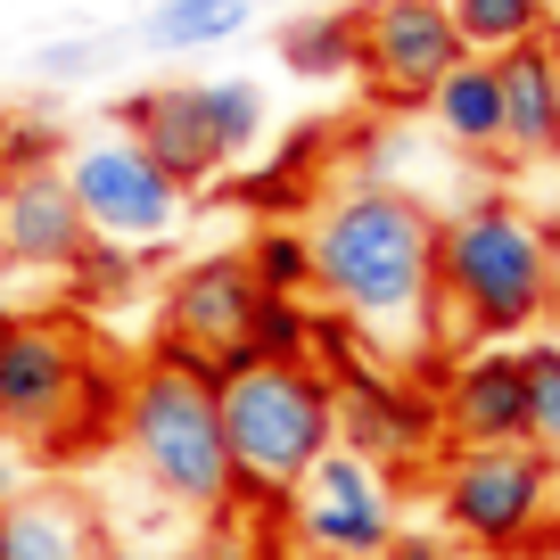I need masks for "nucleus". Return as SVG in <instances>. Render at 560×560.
<instances>
[{
  "label": "nucleus",
  "instance_id": "obj_9",
  "mask_svg": "<svg viewBox=\"0 0 560 560\" xmlns=\"http://www.w3.org/2000/svg\"><path fill=\"white\" fill-rule=\"evenodd\" d=\"M280 520H289V536L314 560H380L387 544H396V487H387L380 462L330 445V454L314 462V478L289 494Z\"/></svg>",
  "mask_w": 560,
  "mask_h": 560
},
{
  "label": "nucleus",
  "instance_id": "obj_19",
  "mask_svg": "<svg viewBox=\"0 0 560 560\" xmlns=\"http://www.w3.org/2000/svg\"><path fill=\"white\" fill-rule=\"evenodd\" d=\"M354 58H363V25H354V9H314V18L280 25V67L298 74V83H347Z\"/></svg>",
  "mask_w": 560,
  "mask_h": 560
},
{
  "label": "nucleus",
  "instance_id": "obj_11",
  "mask_svg": "<svg viewBox=\"0 0 560 560\" xmlns=\"http://www.w3.org/2000/svg\"><path fill=\"white\" fill-rule=\"evenodd\" d=\"M338 445L380 470H420L438 462L445 445V420H438V387H412L404 371L363 363L338 380Z\"/></svg>",
  "mask_w": 560,
  "mask_h": 560
},
{
  "label": "nucleus",
  "instance_id": "obj_7",
  "mask_svg": "<svg viewBox=\"0 0 560 560\" xmlns=\"http://www.w3.org/2000/svg\"><path fill=\"white\" fill-rule=\"evenodd\" d=\"M354 25H363L354 83L371 91L380 116H429L438 83L470 58L445 0H354Z\"/></svg>",
  "mask_w": 560,
  "mask_h": 560
},
{
  "label": "nucleus",
  "instance_id": "obj_8",
  "mask_svg": "<svg viewBox=\"0 0 560 560\" xmlns=\"http://www.w3.org/2000/svg\"><path fill=\"white\" fill-rule=\"evenodd\" d=\"M67 190H74V207H83L91 240L158 247V240H174V223H182V182L124 132L74 140L67 149Z\"/></svg>",
  "mask_w": 560,
  "mask_h": 560
},
{
  "label": "nucleus",
  "instance_id": "obj_25",
  "mask_svg": "<svg viewBox=\"0 0 560 560\" xmlns=\"http://www.w3.org/2000/svg\"><path fill=\"white\" fill-rule=\"evenodd\" d=\"M520 371H527V445L560 462V338H520Z\"/></svg>",
  "mask_w": 560,
  "mask_h": 560
},
{
  "label": "nucleus",
  "instance_id": "obj_16",
  "mask_svg": "<svg viewBox=\"0 0 560 560\" xmlns=\"http://www.w3.org/2000/svg\"><path fill=\"white\" fill-rule=\"evenodd\" d=\"M0 560H116L100 511L74 487H25L0 511Z\"/></svg>",
  "mask_w": 560,
  "mask_h": 560
},
{
  "label": "nucleus",
  "instance_id": "obj_28",
  "mask_svg": "<svg viewBox=\"0 0 560 560\" xmlns=\"http://www.w3.org/2000/svg\"><path fill=\"white\" fill-rule=\"evenodd\" d=\"M100 58H107V50H100L91 34H67V42H42V50H34V74H42V83H83Z\"/></svg>",
  "mask_w": 560,
  "mask_h": 560
},
{
  "label": "nucleus",
  "instance_id": "obj_6",
  "mask_svg": "<svg viewBox=\"0 0 560 560\" xmlns=\"http://www.w3.org/2000/svg\"><path fill=\"white\" fill-rule=\"evenodd\" d=\"M100 363L91 330L74 314H42V305H9L0 314V438L34 445L50 462V445L67 438L83 380Z\"/></svg>",
  "mask_w": 560,
  "mask_h": 560
},
{
  "label": "nucleus",
  "instance_id": "obj_2",
  "mask_svg": "<svg viewBox=\"0 0 560 560\" xmlns=\"http://www.w3.org/2000/svg\"><path fill=\"white\" fill-rule=\"evenodd\" d=\"M552 322V223L511 190L438 214V338L520 347Z\"/></svg>",
  "mask_w": 560,
  "mask_h": 560
},
{
  "label": "nucleus",
  "instance_id": "obj_27",
  "mask_svg": "<svg viewBox=\"0 0 560 560\" xmlns=\"http://www.w3.org/2000/svg\"><path fill=\"white\" fill-rule=\"evenodd\" d=\"M347 149H354V182H396V165H404V149H412V132H404V116H380L371 132H354Z\"/></svg>",
  "mask_w": 560,
  "mask_h": 560
},
{
  "label": "nucleus",
  "instance_id": "obj_12",
  "mask_svg": "<svg viewBox=\"0 0 560 560\" xmlns=\"http://www.w3.org/2000/svg\"><path fill=\"white\" fill-rule=\"evenodd\" d=\"M116 124H124V140H140V149L182 182V190H198V182H214L231 165L207 83H149V91H132V100L116 107Z\"/></svg>",
  "mask_w": 560,
  "mask_h": 560
},
{
  "label": "nucleus",
  "instance_id": "obj_1",
  "mask_svg": "<svg viewBox=\"0 0 560 560\" xmlns=\"http://www.w3.org/2000/svg\"><path fill=\"white\" fill-rule=\"evenodd\" d=\"M314 298L363 330V347L429 363L438 347V207L404 182H338L305 223Z\"/></svg>",
  "mask_w": 560,
  "mask_h": 560
},
{
  "label": "nucleus",
  "instance_id": "obj_24",
  "mask_svg": "<svg viewBox=\"0 0 560 560\" xmlns=\"http://www.w3.org/2000/svg\"><path fill=\"white\" fill-rule=\"evenodd\" d=\"M67 124L42 116V107H18V116H0V182L18 174H50V165H67Z\"/></svg>",
  "mask_w": 560,
  "mask_h": 560
},
{
  "label": "nucleus",
  "instance_id": "obj_3",
  "mask_svg": "<svg viewBox=\"0 0 560 560\" xmlns=\"http://www.w3.org/2000/svg\"><path fill=\"white\" fill-rule=\"evenodd\" d=\"M214 396L240 511H289V494L338 445V380L322 363H231L214 371Z\"/></svg>",
  "mask_w": 560,
  "mask_h": 560
},
{
  "label": "nucleus",
  "instance_id": "obj_32",
  "mask_svg": "<svg viewBox=\"0 0 560 560\" xmlns=\"http://www.w3.org/2000/svg\"><path fill=\"white\" fill-rule=\"evenodd\" d=\"M552 322H560V231H552Z\"/></svg>",
  "mask_w": 560,
  "mask_h": 560
},
{
  "label": "nucleus",
  "instance_id": "obj_34",
  "mask_svg": "<svg viewBox=\"0 0 560 560\" xmlns=\"http://www.w3.org/2000/svg\"><path fill=\"white\" fill-rule=\"evenodd\" d=\"M544 223H552V231H560V190H552V207H544Z\"/></svg>",
  "mask_w": 560,
  "mask_h": 560
},
{
  "label": "nucleus",
  "instance_id": "obj_20",
  "mask_svg": "<svg viewBox=\"0 0 560 560\" xmlns=\"http://www.w3.org/2000/svg\"><path fill=\"white\" fill-rule=\"evenodd\" d=\"M445 9H454V34L470 58H503L552 34V0H445Z\"/></svg>",
  "mask_w": 560,
  "mask_h": 560
},
{
  "label": "nucleus",
  "instance_id": "obj_23",
  "mask_svg": "<svg viewBox=\"0 0 560 560\" xmlns=\"http://www.w3.org/2000/svg\"><path fill=\"white\" fill-rule=\"evenodd\" d=\"M149 280V247H124V240H91L83 256H74V272H67V289L83 305H124Z\"/></svg>",
  "mask_w": 560,
  "mask_h": 560
},
{
  "label": "nucleus",
  "instance_id": "obj_4",
  "mask_svg": "<svg viewBox=\"0 0 560 560\" xmlns=\"http://www.w3.org/2000/svg\"><path fill=\"white\" fill-rule=\"evenodd\" d=\"M116 445L132 454V470L165 494V503L198 511H231V445H223V396H214V371L190 363V354L149 347L132 363V387H124V429Z\"/></svg>",
  "mask_w": 560,
  "mask_h": 560
},
{
  "label": "nucleus",
  "instance_id": "obj_18",
  "mask_svg": "<svg viewBox=\"0 0 560 560\" xmlns=\"http://www.w3.org/2000/svg\"><path fill=\"white\" fill-rule=\"evenodd\" d=\"M256 25V0H149L140 42L158 58H190V50H223Z\"/></svg>",
  "mask_w": 560,
  "mask_h": 560
},
{
  "label": "nucleus",
  "instance_id": "obj_29",
  "mask_svg": "<svg viewBox=\"0 0 560 560\" xmlns=\"http://www.w3.org/2000/svg\"><path fill=\"white\" fill-rule=\"evenodd\" d=\"M470 544L462 536H445V527H396V544H387L380 560H462Z\"/></svg>",
  "mask_w": 560,
  "mask_h": 560
},
{
  "label": "nucleus",
  "instance_id": "obj_10",
  "mask_svg": "<svg viewBox=\"0 0 560 560\" xmlns=\"http://www.w3.org/2000/svg\"><path fill=\"white\" fill-rule=\"evenodd\" d=\"M256 272H247V247H214V256H190L158 298V338L149 347L190 354V363L223 371L247 338V314H256Z\"/></svg>",
  "mask_w": 560,
  "mask_h": 560
},
{
  "label": "nucleus",
  "instance_id": "obj_31",
  "mask_svg": "<svg viewBox=\"0 0 560 560\" xmlns=\"http://www.w3.org/2000/svg\"><path fill=\"white\" fill-rule=\"evenodd\" d=\"M116 560H207L198 544H174V552H116Z\"/></svg>",
  "mask_w": 560,
  "mask_h": 560
},
{
  "label": "nucleus",
  "instance_id": "obj_26",
  "mask_svg": "<svg viewBox=\"0 0 560 560\" xmlns=\"http://www.w3.org/2000/svg\"><path fill=\"white\" fill-rule=\"evenodd\" d=\"M207 100H214V124H223V149L231 158H247V149H264V91L247 83V74H223V83H207Z\"/></svg>",
  "mask_w": 560,
  "mask_h": 560
},
{
  "label": "nucleus",
  "instance_id": "obj_33",
  "mask_svg": "<svg viewBox=\"0 0 560 560\" xmlns=\"http://www.w3.org/2000/svg\"><path fill=\"white\" fill-rule=\"evenodd\" d=\"M544 560H560V527H552V536H544Z\"/></svg>",
  "mask_w": 560,
  "mask_h": 560
},
{
  "label": "nucleus",
  "instance_id": "obj_15",
  "mask_svg": "<svg viewBox=\"0 0 560 560\" xmlns=\"http://www.w3.org/2000/svg\"><path fill=\"white\" fill-rule=\"evenodd\" d=\"M503 74V165L560 158V42H520L494 58Z\"/></svg>",
  "mask_w": 560,
  "mask_h": 560
},
{
  "label": "nucleus",
  "instance_id": "obj_21",
  "mask_svg": "<svg viewBox=\"0 0 560 560\" xmlns=\"http://www.w3.org/2000/svg\"><path fill=\"white\" fill-rule=\"evenodd\" d=\"M314 298H256V314H247V338L231 363H314ZM223 363V371H231Z\"/></svg>",
  "mask_w": 560,
  "mask_h": 560
},
{
  "label": "nucleus",
  "instance_id": "obj_14",
  "mask_svg": "<svg viewBox=\"0 0 560 560\" xmlns=\"http://www.w3.org/2000/svg\"><path fill=\"white\" fill-rule=\"evenodd\" d=\"M83 247H91V223L67 190V165L0 182V264L9 272H74Z\"/></svg>",
  "mask_w": 560,
  "mask_h": 560
},
{
  "label": "nucleus",
  "instance_id": "obj_5",
  "mask_svg": "<svg viewBox=\"0 0 560 560\" xmlns=\"http://www.w3.org/2000/svg\"><path fill=\"white\" fill-rule=\"evenodd\" d=\"M429 494L445 511V536H462L487 560L544 552V536L560 527V462L544 445H454L429 470Z\"/></svg>",
  "mask_w": 560,
  "mask_h": 560
},
{
  "label": "nucleus",
  "instance_id": "obj_22",
  "mask_svg": "<svg viewBox=\"0 0 560 560\" xmlns=\"http://www.w3.org/2000/svg\"><path fill=\"white\" fill-rule=\"evenodd\" d=\"M247 272H256L264 298H314V240H305V223H264L247 240Z\"/></svg>",
  "mask_w": 560,
  "mask_h": 560
},
{
  "label": "nucleus",
  "instance_id": "obj_17",
  "mask_svg": "<svg viewBox=\"0 0 560 560\" xmlns=\"http://www.w3.org/2000/svg\"><path fill=\"white\" fill-rule=\"evenodd\" d=\"M429 124L462 158H503V74H494V58H462L429 100Z\"/></svg>",
  "mask_w": 560,
  "mask_h": 560
},
{
  "label": "nucleus",
  "instance_id": "obj_35",
  "mask_svg": "<svg viewBox=\"0 0 560 560\" xmlns=\"http://www.w3.org/2000/svg\"><path fill=\"white\" fill-rule=\"evenodd\" d=\"M0 314H9V264H0Z\"/></svg>",
  "mask_w": 560,
  "mask_h": 560
},
{
  "label": "nucleus",
  "instance_id": "obj_13",
  "mask_svg": "<svg viewBox=\"0 0 560 560\" xmlns=\"http://www.w3.org/2000/svg\"><path fill=\"white\" fill-rule=\"evenodd\" d=\"M445 445H520L527 438V371L520 347H470L438 380Z\"/></svg>",
  "mask_w": 560,
  "mask_h": 560
},
{
  "label": "nucleus",
  "instance_id": "obj_30",
  "mask_svg": "<svg viewBox=\"0 0 560 560\" xmlns=\"http://www.w3.org/2000/svg\"><path fill=\"white\" fill-rule=\"evenodd\" d=\"M18 494H25V478H18V462H9V454H0V511H9V503H18Z\"/></svg>",
  "mask_w": 560,
  "mask_h": 560
}]
</instances>
